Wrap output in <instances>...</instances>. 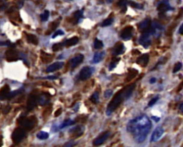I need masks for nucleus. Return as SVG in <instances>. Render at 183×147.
I'll use <instances>...</instances> for the list:
<instances>
[{
    "instance_id": "obj_51",
    "label": "nucleus",
    "mask_w": 183,
    "mask_h": 147,
    "mask_svg": "<svg viewBox=\"0 0 183 147\" xmlns=\"http://www.w3.org/2000/svg\"><path fill=\"white\" fill-rule=\"evenodd\" d=\"M179 33L181 34H183V23L182 24V25L180 26V29H179Z\"/></svg>"
},
{
    "instance_id": "obj_14",
    "label": "nucleus",
    "mask_w": 183,
    "mask_h": 147,
    "mask_svg": "<svg viewBox=\"0 0 183 147\" xmlns=\"http://www.w3.org/2000/svg\"><path fill=\"white\" fill-rule=\"evenodd\" d=\"M84 131H85V128L82 126H77V127L72 128L70 130V133L71 134L72 137L77 138L83 134Z\"/></svg>"
},
{
    "instance_id": "obj_8",
    "label": "nucleus",
    "mask_w": 183,
    "mask_h": 147,
    "mask_svg": "<svg viewBox=\"0 0 183 147\" xmlns=\"http://www.w3.org/2000/svg\"><path fill=\"white\" fill-rule=\"evenodd\" d=\"M157 11L160 12V14H165V12L168 11L173 10V8L169 5V1L167 0H162L157 3Z\"/></svg>"
},
{
    "instance_id": "obj_52",
    "label": "nucleus",
    "mask_w": 183,
    "mask_h": 147,
    "mask_svg": "<svg viewBox=\"0 0 183 147\" xmlns=\"http://www.w3.org/2000/svg\"><path fill=\"white\" fill-rule=\"evenodd\" d=\"M179 109H180V111L181 112H182V113H183V102L180 104V106H179Z\"/></svg>"
},
{
    "instance_id": "obj_12",
    "label": "nucleus",
    "mask_w": 183,
    "mask_h": 147,
    "mask_svg": "<svg viewBox=\"0 0 183 147\" xmlns=\"http://www.w3.org/2000/svg\"><path fill=\"white\" fill-rule=\"evenodd\" d=\"M164 129L162 127H157L154 129L153 133H152L150 142H156L160 139V137L163 135Z\"/></svg>"
},
{
    "instance_id": "obj_34",
    "label": "nucleus",
    "mask_w": 183,
    "mask_h": 147,
    "mask_svg": "<svg viewBox=\"0 0 183 147\" xmlns=\"http://www.w3.org/2000/svg\"><path fill=\"white\" fill-rule=\"evenodd\" d=\"M127 4H128L129 5H130L131 7H134V8H136L138 9H143V6L142 5L135 2L129 1V2H127Z\"/></svg>"
},
{
    "instance_id": "obj_11",
    "label": "nucleus",
    "mask_w": 183,
    "mask_h": 147,
    "mask_svg": "<svg viewBox=\"0 0 183 147\" xmlns=\"http://www.w3.org/2000/svg\"><path fill=\"white\" fill-rule=\"evenodd\" d=\"M6 60L8 62H14L18 60V53L14 49H8L5 52Z\"/></svg>"
},
{
    "instance_id": "obj_22",
    "label": "nucleus",
    "mask_w": 183,
    "mask_h": 147,
    "mask_svg": "<svg viewBox=\"0 0 183 147\" xmlns=\"http://www.w3.org/2000/svg\"><path fill=\"white\" fill-rule=\"evenodd\" d=\"M9 93H10V88L9 85H5L0 90V99H7Z\"/></svg>"
},
{
    "instance_id": "obj_26",
    "label": "nucleus",
    "mask_w": 183,
    "mask_h": 147,
    "mask_svg": "<svg viewBox=\"0 0 183 147\" xmlns=\"http://www.w3.org/2000/svg\"><path fill=\"white\" fill-rule=\"evenodd\" d=\"M83 18V10H78L74 13L73 20L74 24H77L80 20Z\"/></svg>"
},
{
    "instance_id": "obj_33",
    "label": "nucleus",
    "mask_w": 183,
    "mask_h": 147,
    "mask_svg": "<svg viewBox=\"0 0 183 147\" xmlns=\"http://www.w3.org/2000/svg\"><path fill=\"white\" fill-rule=\"evenodd\" d=\"M104 47V44H103V42L101 40L98 39H95L94 41V47L95 49H100L101 48Z\"/></svg>"
},
{
    "instance_id": "obj_5",
    "label": "nucleus",
    "mask_w": 183,
    "mask_h": 147,
    "mask_svg": "<svg viewBox=\"0 0 183 147\" xmlns=\"http://www.w3.org/2000/svg\"><path fill=\"white\" fill-rule=\"evenodd\" d=\"M152 34L150 32V29L147 30L145 32H143L142 35L140 36V44L144 48H148L152 43Z\"/></svg>"
},
{
    "instance_id": "obj_45",
    "label": "nucleus",
    "mask_w": 183,
    "mask_h": 147,
    "mask_svg": "<svg viewBox=\"0 0 183 147\" xmlns=\"http://www.w3.org/2000/svg\"><path fill=\"white\" fill-rule=\"evenodd\" d=\"M61 114H62V109H57L56 112H55L54 116L55 117H57V116H60Z\"/></svg>"
},
{
    "instance_id": "obj_6",
    "label": "nucleus",
    "mask_w": 183,
    "mask_h": 147,
    "mask_svg": "<svg viewBox=\"0 0 183 147\" xmlns=\"http://www.w3.org/2000/svg\"><path fill=\"white\" fill-rule=\"evenodd\" d=\"M149 29H150L152 36H154L155 38H159L163 31L164 27L159 22L153 21V22H151V25H150Z\"/></svg>"
},
{
    "instance_id": "obj_23",
    "label": "nucleus",
    "mask_w": 183,
    "mask_h": 147,
    "mask_svg": "<svg viewBox=\"0 0 183 147\" xmlns=\"http://www.w3.org/2000/svg\"><path fill=\"white\" fill-rule=\"evenodd\" d=\"M60 20H57L54 21V22L50 23L49 25L48 30H47V32H45L46 35H49V34H50L53 31H54V30L58 27L59 24H60Z\"/></svg>"
},
{
    "instance_id": "obj_9",
    "label": "nucleus",
    "mask_w": 183,
    "mask_h": 147,
    "mask_svg": "<svg viewBox=\"0 0 183 147\" xmlns=\"http://www.w3.org/2000/svg\"><path fill=\"white\" fill-rule=\"evenodd\" d=\"M37 99L38 96L36 93H32L29 95L27 102H26V109L29 112L33 110V109L35 107L36 104H37Z\"/></svg>"
},
{
    "instance_id": "obj_39",
    "label": "nucleus",
    "mask_w": 183,
    "mask_h": 147,
    "mask_svg": "<svg viewBox=\"0 0 183 147\" xmlns=\"http://www.w3.org/2000/svg\"><path fill=\"white\" fill-rule=\"evenodd\" d=\"M182 67V64L181 62H177L175 64L174 68H173V73H177V72H179Z\"/></svg>"
},
{
    "instance_id": "obj_32",
    "label": "nucleus",
    "mask_w": 183,
    "mask_h": 147,
    "mask_svg": "<svg viewBox=\"0 0 183 147\" xmlns=\"http://www.w3.org/2000/svg\"><path fill=\"white\" fill-rule=\"evenodd\" d=\"M90 101L93 104H97L99 102V93L95 91L90 96Z\"/></svg>"
},
{
    "instance_id": "obj_38",
    "label": "nucleus",
    "mask_w": 183,
    "mask_h": 147,
    "mask_svg": "<svg viewBox=\"0 0 183 147\" xmlns=\"http://www.w3.org/2000/svg\"><path fill=\"white\" fill-rule=\"evenodd\" d=\"M63 47H64V44H63V42L55 44L53 45L52 50H53V51H57L60 50V49H62Z\"/></svg>"
},
{
    "instance_id": "obj_21",
    "label": "nucleus",
    "mask_w": 183,
    "mask_h": 147,
    "mask_svg": "<svg viewBox=\"0 0 183 147\" xmlns=\"http://www.w3.org/2000/svg\"><path fill=\"white\" fill-rule=\"evenodd\" d=\"M125 45L123 44H119L117 46H116L112 50V55L113 56H118V55L123 54L125 52Z\"/></svg>"
},
{
    "instance_id": "obj_7",
    "label": "nucleus",
    "mask_w": 183,
    "mask_h": 147,
    "mask_svg": "<svg viewBox=\"0 0 183 147\" xmlns=\"http://www.w3.org/2000/svg\"><path fill=\"white\" fill-rule=\"evenodd\" d=\"M95 72V69L92 66H85L81 69V71L79 72V78L81 81H85L89 79V77L92 76V74H93V72Z\"/></svg>"
},
{
    "instance_id": "obj_54",
    "label": "nucleus",
    "mask_w": 183,
    "mask_h": 147,
    "mask_svg": "<svg viewBox=\"0 0 183 147\" xmlns=\"http://www.w3.org/2000/svg\"><path fill=\"white\" fill-rule=\"evenodd\" d=\"M1 1H2V0H0V2H1Z\"/></svg>"
},
{
    "instance_id": "obj_46",
    "label": "nucleus",
    "mask_w": 183,
    "mask_h": 147,
    "mask_svg": "<svg viewBox=\"0 0 183 147\" xmlns=\"http://www.w3.org/2000/svg\"><path fill=\"white\" fill-rule=\"evenodd\" d=\"M76 144L75 142H68V143H66L64 145V146H74V145Z\"/></svg>"
},
{
    "instance_id": "obj_29",
    "label": "nucleus",
    "mask_w": 183,
    "mask_h": 147,
    "mask_svg": "<svg viewBox=\"0 0 183 147\" xmlns=\"http://www.w3.org/2000/svg\"><path fill=\"white\" fill-rule=\"evenodd\" d=\"M37 137L38 139H41V140H45V139H47L49 138V133L46 131H41L37 134Z\"/></svg>"
},
{
    "instance_id": "obj_43",
    "label": "nucleus",
    "mask_w": 183,
    "mask_h": 147,
    "mask_svg": "<svg viewBox=\"0 0 183 147\" xmlns=\"http://www.w3.org/2000/svg\"><path fill=\"white\" fill-rule=\"evenodd\" d=\"M10 110H11V106H6V107H5V108L3 109L2 112H3V114H5V115H6V114H8L9 113Z\"/></svg>"
},
{
    "instance_id": "obj_17",
    "label": "nucleus",
    "mask_w": 183,
    "mask_h": 147,
    "mask_svg": "<svg viewBox=\"0 0 183 147\" xmlns=\"http://www.w3.org/2000/svg\"><path fill=\"white\" fill-rule=\"evenodd\" d=\"M150 25H151V20L148 18L144 19V20H142L140 23H139L138 24L139 30L142 32H145L150 29Z\"/></svg>"
},
{
    "instance_id": "obj_24",
    "label": "nucleus",
    "mask_w": 183,
    "mask_h": 147,
    "mask_svg": "<svg viewBox=\"0 0 183 147\" xmlns=\"http://www.w3.org/2000/svg\"><path fill=\"white\" fill-rule=\"evenodd\" d=\"M104 56H105V51H100V52H97L96 54L94 55L92 59V63L94 64H97V63L100 62L101 61L103 60Z\"/></svg>"
},
{
    "instance_id": "obj_35",
    "label": "nucleus",
    "mask_w": 183,
    "mask_h": 147,
    "mask_svg": "<svg viewBox=\"0 0 183 147\" xmlns=\"http://www.w3.org/2000/svg\"><path fill=\"white\" fill-rule=\"evenodd\" d=\"M49 17V11L48 10H45L44 11V13L40 14V18H41V20L42 21V22H45V21L48 20Z\"/></svg>"
},
{
    "instance_id": "obj_25",
    "label": "nucleus",
    "mask_w": 183,
    "mask_h": 147,
    "mask_svg": "<svg viewBox=\"0 0 183 147\" xmlns=\"http://www.w3.org/2000/svg\"><path fill=\"white\" fill-rule=\"evenodd\" d=\"M78 42H79V39H78V37H74L72 38H70V39H69L67 40H66L64 42H63V44H64V47H72V46L76 45Z\"/></svg>"
},
{
    "instance_id": "obj_50",
    "label": "nucleus",
    "mask_w": 183,
    "mask_h": 147,
    "mask_svg": "<svg viewBox=\"0 0 183 147\" xmlns=\"http://www.w3.org/2000/svg\"><path fill=\"white\" fill-rule=\"evenodd\" d=\"M58 78V76H56V75H54V76H48V77H47V79H56Z\"/></svg>"
},
{
    "instance_id": "obj_42",
    "label": "nucleus",
    "mask_w": 183,
    "mask_h": 147,
    "mask_svg": "<svg viewBox=\"0 0 183 147\" xmlns=\"http://www.w3.org/2000/svg\"><path fill=\"white\" fill-rule=\"evenodd\" d=\"M51 112V106H48L46 109L45 110V112H43V116L45 117V116H48L49 114H50Z\"/></svg>"
},
{
    "instance_id": "obj_16",
    "label": "nucleus",
    "mask_w": 183,
    "mask_h": 147,
    "mask_svg": "<svg viewBox=\"0 0 183 147\" xmlns=\"http://www.w3.org/2000/svg\"><path fill=\"white\" fill-rule=\"evenodd\" d=\"M135 88V84H131L127 86V87L122 89L125 100L128 99L129 97L131 96L132 93L133 91H134Z\"/></svg>"
},
{
    "instance_id": "obj_15",
    "label": "nucleus",
    "mask_w": 183,
    "mask_h": 147,
    "mask_svg": "<svg viewBox=\"0 0 183 147\" xmlns=\"http://www.w3.org/2000/svg\"><path fill=\"white\" fill-rule=\"evenodd\" d=\"M84 60V55L82 54H78L75 56L70 61V64L72 69H74L81 64Z\"/></svg>"
},
{
    "instance_id": "obj_53",
    "label": "nucleus",
    "mask_w": 183,
    "mask_h": 147,
    "mask_svg": "<svg viewBox=\"0 0 183 147\" xmlns=\"http://www.w3.org/2000/svg\"><path fill=\"white\" fill-rule=\"evenodd\" d=\"M107 1L109 3H110V2H112V1H113V0H107Z\"/></svg>"
},
{
    "instance_id": "obj_48",
    "label": "nucleus",
    "mask_w": 183,
    "mask_h": 147,
    "mask_svg": "<svg viewBox=\"0 0 183 147\" xmlns=\"http://www.w3.org/2000/svg\"><path fill=\"white\" fill-rule=\"evenodd\" d=\"M152 119L154 120V121H155V122H159L160 120V118L157 117V116H152Z\"/></svg>"
},
{
    "instance_id": "obj_47",
    "label": "nucleus",
    "mask_w": 183,
    "mask_h": 147,
    "mask_svg": "<svg viewBox=\"0 0 183 147\" xmlns=\"http://www.w3.org/2000/svg\"><path fill=\"white\" fill-rule=\"evenodd\" d=\"M10 44L9 41H0V46H9Z\"/></svg>"
},
{
    "instance_id": "obj_28",
    "label": "nucleus",
    "mask_w": 183,
    "mask_h": 147,
    "mask_svg": "<svg viewBox=\"0 0 183 147\" xmlns=\"http://www.w3.org/2000/svg\"><path fill=\"white\" fill-rule=\"evenodd\" d=\"M41 59L42 60L43 62L45 63H49L50 62L51 60H52V56L49 54H47V53L42 52L41 56Z\"/></svg>"
},
{
    "instance_id": "obj_30",
    "label": "nucleus",
    "mask_w": 183,
    "mask_h": 147,
    "mask_svg": "<svg viewBox=\"0 0 183 147\" xmlns=\"http://www.w3.org/2000/svg\"><path fill=\"white\" fill-rule=\"evenodd\" d=\"M75 124V121H73V120H71V119H67V120H65L63 123L61 124L60 127V129H63V128L66 127H69V126H72L73 125Z\"/></svg>"
},
{
    "instance_id": "obj_2",
    "label": "nucleus",
    "mask_w": 183,
    "mask_h": 147,
    "mask_svg": "<svg viewBox=\"0 0 183 147\" xmlns=\"http://www.w3.org/2000/svg\"><path fill=\"white\" fill-rule=\"evenodd\" d=\"M124 100H125V96H124L123 91H120L118 92L117 94L114 95L113 99H112V101L109 103L107 108L106 110V114L107 116H110L113 112L117 109L119 106V105L122 104V102Z\"/></svg>"
},
{
    "instance_id": "obj_41",
    "label": "nucleus",
    "mask_w": 183,
    "mask_h": 147,
    "mask_svg": "<svg viewBox=\"0 0 183 147\" xmlns=\"http://www.w3.org/2000/svg\"><path fill=\"white\" fill-rule=\"evenodd\" d=\"M112 93H113V91H112V89H107L104 91V96L105 97L106 99H109L112 96Z\"/></svg>"
},
{
    "instance_id": "obj_31",
    "label": "nucleus",
    "mask_w": 183,
    "mask_h": 147,
    "mask_svg": "<svg viewBox=\"0 0 183 147\" xmlns=\"http://www.w3.org/2000/svg\"><path fill=\"white\" fill-rule=\"evenodd\" d=\"M114 22V19L112 18H108V19H106L105 20H104L103 22L101 23V26H102V27H104V26H110L111 24L113 23Z\"/></svg>"
},
{
    "instance_id": "obj_36",
    "label": "nucleus",
    "mask_w": 183,
    "mask_h": 147,
    "mask_svg": "<svg viewBox=\"0 0 183 147\" xmlns=\"http://www.w3.org/2000/svg\"><path fill=\"white\" fill-rule=\"evenodd\" d=\"M118 6L121 8L122 9H124V11H126L127 9V0H120V1L118 2Z\"/></svg>"
},
{
    "instance_id": "obj_44",
    "label": "nucleus",
    "mask_w": 183,
    "mask_h": 147,
    "mask_svg": "<svg viewBox=\"0 0 183 147\" xmlns=\"http://www.w3.org/2000/svg\"><path fill=\"white\" fill-rule=\"evenodd\" d=\"M64 34V32L62 31V30H57V31L54 34V35H53L52 38H53V39H54V38H56L57 37V36L63 35V34Z\"/></svg>"
},
{
    "instance_id": "obj_1",
    "label": "nucleus",
    "mask_w": 183,
    "mask_h": 147,
    "mask_svg": "<svg viewBox=\"0 0 183 147\" xmlns=\"http://www.w3.org/2000/svg\"><path fill=\"white\" fill-rule=\"evenodd\" d=\"M152 123L147 116H139L129 121L127 124V131L132 134L135 141L138 144L145 140L151 130Z\"/></svg>"
},
{
    "instance_id": "obj_27",
    "label": "nucleus",
    "mask_w": 183,
    "mask_h": 147,
    "mask_svg": "<svg viewBox=\"0 0 183 147\" xmlns=\"http://www.w3.org/2000/svg\"><path fill=\"white\" fill-rule=\"evenodd\" d=\"M26 39H27L28 42L33 44H34V45L38 44V39L35 35H34V34H26Z\"/></svg>"
},
{
    "instance_id": "obj_10",
    "label": "nucleus",
    "mask_w": 183,
    "mask_h": 147,
    "mask_svg": "<svg viewBox=\"0 0 183 147\" xmlns=\"http://www.w3.org/2000/svg\"><path fill=\"white\" fill-rule=\"evenodd\" d=\"M132 34L133 27L131 26H128L123 29V31L120 33V37L123 40H128L131 39V37H132Z\"/></svg>"
},
{
    "instance_id": "obj_4",
    "label": "nucleus",
    "mask_w": 183,
    "mask_h": 147,
    "mask_svg": "<svg viewBox=\"0 0 183 147\" xmlns=\"http://www.w3.org/2000/svg\"><path fill=\"white\" fill-rule=\"evenodd\" d=\"M26 136V130L22 127L16 128L13 131L12 135H11V139H12L13 142L14 144H19L25 138Z\"/></svg>"
},
{
    "instance_id": "obj_13",
    "label": "nucleus",
    "mask_w": 183,
    "mask_h": 147,
    "mask_svg": "<svg viewBox=\"0 0 183 147\" xmlns=\"http://www.w3.org/2000/svg\"><path fill=\"white\" fill-rule=\"evenodd\" d=\"M110 131H106V132H104L95 139L94 142H93V144H94L95 146H100V145L102 144L103 143L105 142L107 139H108V137L110 136Z\"/></svg>"
},
{
    "instance_id": "obj_19",
    "label": "nucleus",
    "mask_w": 183,
    "mask_h": 147,
    "mask_svg": "<svg viewBox=\"0 0 183 147\" xmlns=\"http://www.w3.org/2000/svg\"><path fill=\"white\" fill-rule=\"evenodd\" d=\"M63 66H64V62H55L54 64L49 65L48 67L47 68L46 72H47V73H51V72H55L57 71V70H59L60 69H62L63 67Z\"/></svg>"
},
{
    "instance_id": "obj_37",
    "label": "nucleus",
    "mask_w": 183,
    "mask_h": 147,
    "mask_svg": "<svg viewBox=\"0 0 183 147\" xmlns=\"http://www.w3.org/2000/svg\"><path fill=\"white\" fill-rule=\"evenodd\" d=\"M119 59L112 61V62L110 64V66H109V70H110V71H112V70H113L115 68L116 66H117L118 62H119Z\"/></svg>"
},
{
    "instance_id": "obj_20",
    "label": "nucleus",
    "mask_w": 183,
    "mask_h": 147,
    "mask_svg": "<svg viewBox=\"0 0 183 147\" xmlns=\"http://www.w3.org/2000/svg\"><path fill=\"white\" fill-rule=\"evenodd\" d=\"M149 54H142V56H140V57L137 58V60L136 61L137 64L140 65L142 67H145V66L147 65L148 62H149Z\"/></svg>"
},
{
    "instance_id": "obj_3",
    "label": "nucleus",
    "mask_w": 183,
    "mask_h": 147,
    "mask_svg": "<svg viewBox=\"0 0 183 147\" xmlns=\"http://www.w3.org/2000/svg\"><path fill=\"white\" fill-rule=\"evenodd\" d=\"M17 122H18L20 127L25 129L26 131H31L37 125V119L34 116H29V117L21 116L17 120Z\"/></svg>"
},
{
    "instance_id": "obj_18",
    "label": "nucleus",
    "mask_w": 183,
    "mask_h": 147,
    "mask_svg": "<svg viewBox=\"0 0 183 147\" xmlns=\"http://www.w3.org/2000/svg\"><path fill=\"white\" fill-rule=\"evenodd\" d=\"M50 100V95L48 93H42L39 96H38L37 104L41 106L48 104Z\"/></svg>"
},
{
    "instance_id": "obj_40",
    "label": "nucleus",
    "mask_w": 183,
    "mask_h": 147,
    "mask_svg": "<svg viewBox=\"0 0 183 147\" xmlns=\"http://www.w3.org/2000/svg\"><path fill=\"white\" fill-rule=\"evenodd\" d=\"M158 100H159V96H155L153 99H152L151 100H150V102H149V103H148V106H149V107H152V106H153L154 105L156 104V102H157Z\"/></svg>"
},
{
    "instance_id": "obj_49",
    "label": "nucleus",
    "mask_w": 183,
    "mask_h": 147,
    "mask_svg": "<svg viewBox=\"0 0 183 147\" xmlns=\"http://www.w3.org/2000/svg\"><path fill=\"white\" fill-rule=\"evenodd\" d=\"M156 81H157V79H156V78H154V77H152L151 79H150V84H154Z\"/></svg>"
}]
</instances>
